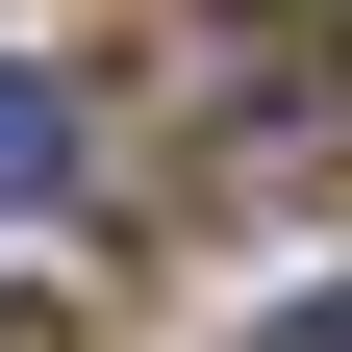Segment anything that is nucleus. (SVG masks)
<instances>
[{
  "instance_id": "nucleus-2",
  "label": "nucleus",
  "mask_w": 352,
  "mask_h": 352,
  "mask_svg": "<svg viewBox=\"0 0 352 352\" xmlns=\"http://www.w3.org/2000/svg\"><path fill=\"white\" fill-rule=\"evenodd\" d=\"M277 352H352V277H327V302H277Z\"/></svg>"
},
{
  "instance_id": "nucleus-1",
  "label": "nucleus",
  "mask_w": 352,
  "mask_h": 352,
  "mask_svg": "<svg viewBox=\"0 0 352 352\" xmlns=\"http://www.w3.org/2000/svg\"><path fill=\"white\" fill-rule=\"evenodd\" d=\"M51 176H76V101H51V76H0V201H51Z\"/></svg>"
},
{
  "instance_id": "nucleus-3",
  "label": "nucleus",
  "mask_w": 352,
  "mask_h": 352,
  "mask_svg": "<svg viewBox=\"0 0 352 352\" xmlns=\"http://www.w3.org/2000/svg\"><path fill=\"white\" fill-rule=\"evenodd\" d=\"M0 352H76V327H51V302H0Z\"/></svg>"
}]
</instances>
